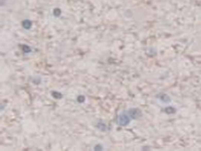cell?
I'll return each mask as SVG.
<instances>
[{"label": "cell", "mask_w": 201, "mask_h": 151, "mask_svg": "<svg viewBox=\"0 0 201 151\" xmlns=\"http://www.w3.org/2000/svg\"><path fill=\"white\" fill-rule=\"evenodd\" d=\"M157 98L161 100V102H163V103H169L170 102V98L167 96V95H164V94H160L157 96Z\"/></svg>", "instance_id": "cell-3"}, {"label": "cell", "mask_w": 201, "mask_h": 151, "mask_svg": "<svg viewBox=\"0 0 201 151\" xmlns=\"http://www.w3.org/2000/svg\"><path fill=\"white\" fill-rule=\"evenodd\" d=\"M97 127H98V129H100L101 131H106L107 129V126L106 124L104 123V122H102V121H100L98 124H97Z\"/></svg>", "instance_id": "cell-5"}, {"label": "cell", "mask_w": 201, "mask_h": 151, "mask_svg": "<svg viewBox=\"0 0 201 151\" xmlns=\"http://www.w3.org/2000/svg\"><path fill=\"white\" fill-rule=\"evenodd\" d=\"M131 119L132 118L130 117V115L128 113H122L118 117V124L121 125V126H127L128 124L130 123Z\"/></svg>", "instance_id": "cell-1"}, {"label": "cell", "mask_w": 201, "mask_h": 151, "mask_svg": "<svg viewBox=\"0 0 201 151\" xmlns=\"http://www.w3.org/2000/svg\"><path fill=\"white\" fill-rule=\"evenodd\" d=\"M128 114L130 115V117L132 119H137V118H139L141 116V113H140V111L138 109H130L128 111Z\"/></svg>", "instance_id": "cell-2"}, {"label": "cell", "mask_w": 201, "mask_h": 151, "mask_svg": "<svg viewBox=\"0 0 201 151\" xmlns=\"http://www.w3.org/2000/svg\"><path fill=\"white\" fill-rule=\"evenodd\" d=\"M22 26H23L25 29H29V28L32 26V22L28 19L24 20V21H22Z\"/></svg>", "instance_id": "cell-4"}]
</instances>
